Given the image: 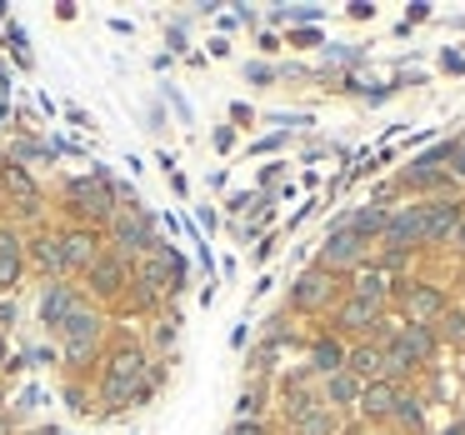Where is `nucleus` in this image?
Wrapping results in <instances>:
<instances>
[{"instance_id":"1","label":"nucleus","mask_w":465,"mask_h":435,"mask_svg":"<svg viewBox=\"0 0 465 435\" xmlns=\"http://www.w3.org/2000/svg\"><path fill=\"white\" fill-rule=\"evenodd\" d=\"M95 395L101 405L121 410L151 395V351L141 345V335L115 331V341L101 351V375H95Z\"/></svg>"},{"instance_id":"2","label":"nucleus","mask_w":465,"mask_h":435,"mask_svg":"<svg viewBox=\"0 0 465 435\" xmlns=\"http://www.w3.org/2000/svg\"><path fill=\"white\" fill-rule=\"evenodd\" d=\"M55 341H61V355L71 365L95 361V355H101V345H105V311L85 301L75 315H65V321L55 325Z\"/></svg>"},{"instance_id":"3","label":"nucleus","mask_w":465,"mask_h":435,"mask_svg":"<svg viewBox=\"0 0 465 435\" xmlns=\"http://www.w3.org/2000/svg\"><path fill=\"white\" fill-rule=\"evenodd\" d=\"M65 211H71V225H111L115 221V191L105 175H81V181H65Z\"/></svg>"},{"instance_id":"4","label":"nucleus","mask_w":465,"mask_h":435,"mask_svg":"<svg viewBox=\"0 0 465 435\" xmlns=\"http://www.w3.org/2000/svg\"><path fill=\"white\" fill-rule=\"evenodd\" d=\"M395 301H401V321L405 325H435L445 315V305H450V295H445L440 281L405 275V281H395Z\"/></svg>"},{"instance_id":"5","label":"nucleus","mask_w":465,"mask_h":435,"mask_svg":"<svg viewBox=\"0 0 465 435\" xmlns=\"http://www.w3.org/2000/svg\"><path fill=\"white\" fill-rule=\"evenodd\" d=\"M341 275L321 271V265H311V271L301 275V281L291 285V311L295 315H331L335 305H341Z\"/></svg>"},{"instance_id":"6","label":"nucleus","mask_w":465,"mask_h":435,"mask_svg":"<svg viewBox=\"0 0 465 435\" xmlns=\"http://www.w3.org/2000/svg\"><path fill=\"white\" fill-rule=\"evenodd\" d=\"M81 291H85V301H125V291H131V261L125 255H115L111 245H105L101 255H95V265L81 275Z\"/></svg>"},{"instance_id":"7","label":"nucleus","mask_w":465,"mask_h":435,"mask_svg":"<svg viewBox=\"0 0 465 435\" xmlns=\"http://www.w3.org/2000/svg\"><path fill=\"white\" fill-rule=\"evenodd\" d=\"M105 231H111V251L125 255V261H141V255L155 251V225H151V215L135 211V205H121Z\"/></svg>"},{"instance_id":"8","label":"nucleus","mask_w":465,"mask_h":435,"mask_svg":"<svg viewBox=\"0 0 465 435\" xmlns=\"http://www.w3.org/2000/svg\"><path fill=\"white\" fill-rule=\"evenodd\" d=\"M101 251H105L101 231H91V225H55V255H61V275H65V281L91 271Z\"/></svg>"},{"instance_id":"9","label":"nucleus","mask_w":465,"mask_h":435,"mask_svg":"<svg viewBox=\"0 0 465 435\" xmlns=\"http://www.w3.org/2000/svg\"><path fill=\"white\" fill-rule=\"evenodd\" d=\"M465 201L460 195H440V201H420V251H445L450 231L460 225Z\"/></svg>"},{"instance_id":"10","label":"nucleus","mask_w":465,"mask_h":435,"mask_svg":"<svg viewBox=\"0 0 465 435\" xmlns=\"http://www.w3.org/2000/svg\"><path fill=\"white\" fill-rule=\"evenodd\" d=\"M385 305H371V301H355V295H341V305L331 311V335L341 341H371V331L381 325Z\"/></svg>"},{"instance_id":"11","label":"nucleus","mask_w":465,"mask_h":435,"mask_svg":"<svg viewBox=\"0 0 465 435\" xmlns=\"http://www.w3.org/2000/svg\"><path fill=\"white\" fill-rule=\"evenodd\" d=\"M321 271H331V275H345V281H351L355 271H361V265H371V245L365 241H355L351 231H341V225H335L331 231V241L321 245Z\"/></svg>"},{"instance_id":"12","label":"nucleus","mask_w":465,"mask_h":435,"mask_svg":"<svg viewBox=\"0 0 465 435\" xmlns=\"http://www.w3.org/2000/svg\"><path fill=\"white\" fill-rule=\"evenodd\" d=\"M381 251H405V255H420V201L395 205V211L385 215Z\"/></svg>"},{"instance_id":"13","label":"nucleus","mask_w":465,"mask_h":435,"mask_svg":"<svg viewBox=\"0 0 465 435\" xmlns=\"http://www.w3.org/2000/svg\"><path fill=\"white\" fill-rule=\"evenodd\" d=\"M85 305V291L71 281H45L41 285V301H35V315H41L45 331H55V325L65 321V315H75Z\"/></svg>"},{"instance_id":"14","label":"nucleus","mask_w":465,"mask_h":435,"mask_svg":"<svg viewBox=\"0 0 465 435\" xmlns=\"http://www.w3.org/2000/svg\"><path fill=\"white\" fill-rule=\"evenodd\" d=\"M401 395H405V385H395V381H371V385H361L355 415H361V420H371V425H391Z\"/></svg>"},{"instance_id":"15","label":"nucleus","mask_w":465,"mask_h":435,"mask_svg":"<svg viewBox=\"0 0 465 435\" xmlns=\"http://www.w3.org/2000/svg\"><path fill=\"white\" fill-rule=\"evenodd\" d=\"M385 345H395V351L411 361V371H425V365L440 355V341H435V331L430 325H405L401 321V331H395V341H385Z\"/></svg>"},{"instance_id":"16","label":"nucleus","mask_w":465,"mask_h":435,"mask_svg":"<svg viewBox=\"0 0 465 435\" xmlns=\"http://www.w3.org/2000/svg\"><path fill=\"white\" fill-rule=\"evenodd\" d=\"M345 351H351V345H345L341 335H331V331L311 335V345H305V371H311L315 381H325V375L345 371Z\"/></svg>"},{"instance_id":"17","label":"nucleus","mask_w":465,"mask_h":435,"mask_svg":"<svg viewBox=\"0 0 465 435\" xmlns=\"http://www.w3.org/2000/svg\"><path fill=\"white\" fill-rule=\"evenodd\" d=\"M25 275V235L15 225H0V295H11Z\"/></svg>"},{"instance_id":"18","label":"nucleus","mask_w":465,"mask_h":435,"mask_svg":"<svg viewBox=\"0 0 465 435\" xmlns=\"http://www.w3.org/2000/svg\"><path fill=\"white\" fill-rule=\"evenodd\" d=\"M315 395H321L325 410L351 415V410H355V400H361V381H355L351 371H335V375H325V381H315Z\"/></svg>"},{"instance_id":"19","label":"nucleus","mask_w":465,"mask_h":435,"mask_svg":"<svg viewBox=\"0 0 465 435\" xmlns=\"http://www.w3.org/2000/svg\"><path fill=\"white\" fill-rule=\"evenodd\" d=\"M345 295L371 301V305H391L395 301V281L385 271H375V265H361V271L351 275V285H345Z\"/></svg>"},{"instance_id":"20","label":"nucleus","mask_w":465,"mask_h":435,"mask_svg":"<svg viewBox=\"0 0 465 435\" xmlns=\"http://www.w3.org/2000/svg\"><path fill=\"white\" fill-rule=\"evenodd\" d=\"M345 371H351L361 385L385 381V351H381L375 341H355L351 351H345Z\"/></svg>"},{"instance_id":"21","label":"nucleus","mask_w":465,"mask_h":435,"mask_svg":"<svg viewBox=\"0 0 465 435\" xmlns=\"http://www.w3.org/2000/svg\"><path fill=\"white\" fill-rule=\"evenodd\" d=\"M341 430H345V415L325 410V405H311V410L285 420V435H341Z\"/></svg>"},{"instance_id":"22","label":"nucleus","mask_w":465,"mask_h":435,"mask_svg":"<svg viewBox=\"0 0 465 435\" xmlns=\"http://www.w3.org/2000/svg\"><path fill=\"white\" fill-rule=\"evenodd\" d=\"M25 261H31L45 281H65V275H61V255H55V231H31V235H25Z\"/></svg>"},{"instance_id":"23","label":"nucleus","mask_w":465,"mask_h":435,"mask_svg":"<svg viewBox=\"0 0 465 435\" xmlns=\"http://www.w3.org/2000/svg\"><path fill=\"white\" fill-rule=\"evenodd\" d=\"M385 215H391V211H385L381 201H375V205H361L355 215H345V221H341V231H351L355 241H365V245H381V235H385Z\"/></svg>"},{"instance_id":"24","label":"nucleus","mask_w":465,"mask_h":435,"mask_svg":"<svg viewBox=\"0 0 465 435\" xmlns=\"http://www.w3.org/2000/svg\"><path fill=\"white\" fill-rule=\"evenodd\" d=\"M0 191L11 195V205H21V201H41V185H35V171H31V165L0 161Z\"/></svg>"},{"instance_id":"25","label":"nucleus","mask_w":465,"mask_h":435,"mask_svg":"<svg viewBox=\"0 0 465 435\" xmlns=\"http://www.w3.org/2000/svg\"><path fill=\"white\" fill-rule=\"evenodd\" d=\"M391 425H395V430H405V435H425V400H420V395L405 391L401 405H395V415H391Z\"/></svg>"},{"instance_id":"26","label":"nucleus","mask_w":465,"mask_h":435,"mask_svg":"<svg viewBox=\"0 0 465 435\" xmlns=\"http://www.w3.org/2000/svg\"><path fill=\"white\" fill-rule=\"evenodd\" d=\"M440 345H465V305H445V315L430 325Z\"/></svg>"},{"instance_id":"27","label":"nucleus","mask_w":465,"mask_h":435,"mask_svg":"<svg viewBox=\"0 0 465 435\" xmlns=\"http://www.w3.org/2000/svg\"><path fill=\"white\" fill-rule=\"evenodd\" d=\"M265 395H271V391L255 381L251 391L241 395V405H235V420H265Z\"/></svg>"},{"instance_id":"28","label":"nucleus","mask_w":465,"mask_h":435,"mask_svg":"<svg viewBox=\"0 0 465 435\" xmlns=\"http://www.w3.org/2000/svg\"><path fill=\"white\" fill-rule=\"evenodd\" d=\"M445 171H450L455 185H465V135H455V141H450V161H445Z\"/></svg>"},{"instance_id":"29","label":"nucleus","mask_w":465,"mask_h":435,"mask_svg":"<svg viewBox=\"0 0 465 435\" xmlns=\"http://www.w3.org/2000/svg\"><path fill=\"white\" fill-rule=\"evenodd\" d=\"M5 161H11V165H25V161H45V145H35V141H15Z\"/></svg>"},{"instance_id":"30","label":"nucleus","mask_w":465,"mask_h":435,"mask_svg":"<svg viewBox=\"0 0 465 435\" xmlns=\"http://www.w3.org/2000/svg\"><path fill=\"white\" fill-rule=\"evenodd\" d=\"M225 435H271V425L265 420H231V430Z\"/></svg>"},{"instance_id":"31","label":"nucleus","mask_w":465,"mask_h":435,"mask_svg":"<svg viewBox=\"0 0 465 435\" xmlns=\"http://www.w3.org/2000/svg\"><path fill=\"white\" fill-rule=\"evenodd\" d=\"M445 251H450V255H460V261H465V215H460V225L450 231V241H445Z\"/></svg>"},{"instance_id":"32","label":"nucleus","mask_w":465,"mask_h":435,"mask_svg":"<svg viewBox=\"0 0 465 435\" xmlns=\"http://www.w3.org/2000/svg\"><path fill=\"white\" fill-rule=\"evenodd\" d=\"M155 345H161V351H171V345H175V325H171V321H161V331H155Z\"/></svg>"},{"instance_id":"33","label":"nucleus","mask_w":465,"mask_h":435,"mask_svg":"<svg viewBox=\"0 0 465 435\" xmlns=\"http://www.w3.org/2000/svg\"><path fill=\"white\" fill-rule=\"evenodd\" d=\"M11 315H15V305H11V295H0V331L11 325Z\"/></svg>"},{"instance_id":"34","label":"nucleus","mask_w":465,"mask_h":435,"mask_svg":"<svg viewBox=\"0 0 465 435\" xmlns=\"http://www.w3.org/2000/svg\"><path fill=\"white\" fill-rule=\"evenodd\" d=\"M65 400H71L75 410H85V391H81V385H71V391H65Z\"/></svg>"},{"instance_id":"35","label":"nucleus","mask_w":465,"mask_h":435,"mask_svg":"<svg viewBox=\"0 0 465 435\" xmlns=\"http://www.w3.org/2000/svg\"><path fill=\"white\" fill-rule=\"evenodd\" d=\"M15 435H61L55 425H31V430H15Z\"/></svg>"},{"instance_id":"36","label":"nucleus","mask_w":465,"mask_h":435,"mask_svg":"<svg viewBox=\"0 0 465 435\" xmlns=\"http://www.w3.org/2000/svg\"><path fill=\"white\" fill-rule=\"evenodd\" d=\"M460 381H465V365H460Z\"/></svg>"}]
</instances>
